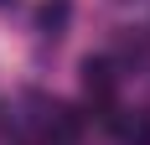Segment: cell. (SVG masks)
Instances as JSON below:
<instances>
[{
    "label": "cell",
    "instance_id": "obj_1",
    "mask_svg": "<svg viewBox=\"0 0 150 145\" xmlns=\"http://www.w3.org/2000/svg\"><path fill=\"white\" fill-rule=\"evenodd\" d=\"M83 88H88V93H98V99H109V93H114V78H109V68H104V62H88Z\"/></svg>",
    "mask_w": 150,
    "mask_h": 145
},
{
    "label": "cell",
    "instance_id": "obj_2",
    "mask_svg": "<svg viewBox=\"0 0 150 145\" xmlns=\"http://www.w3.org/2000/svg\"><path fill=\"white\" fill-rule=\"evenodd\" d=\"M62 21H67V5H62V0H57V5H47V11H42V26H62Z\"/></svg>",
    "mask_w": 150,
    "mask_h": 145
}]
</instances>
